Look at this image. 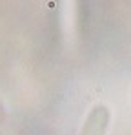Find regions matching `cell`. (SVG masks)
<instances>
[{"mask_svg":"<svg viewBox=\"0 0 131 135\" xmlns=\"http://www.w3.org/2000/svg\"><path fill=\"white\" fill-rule=\"evenodd\" d=\"M109 110L106 104H95L84 120L80 135H106L109 126Z\"/></svg>","mask_w":131,"mask_h":135,"instance_id":"cell-1","label":"cell"}]
</instances>
